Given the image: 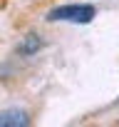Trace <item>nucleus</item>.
I'll use <instances>...</instances> for the list:
<instances>
[{
  "mask_svg": "<svg viewBox=\"0 0 119 127\" xmlns=\"http://www.w3.org/2000/svg\"><path fill=\"white\" fill-rule=\"evenodd\" d=\"M40 47H42V40H40L35 32H30V35L18 45V52H20V55H35Z\"/></svg>",
  "mask_w": 119,
  "mask_h": 127,
  "instance_id": "nucleus-3",
  "label": "nucleus"
},
{
  "mask_svg": "<svg viewBox=\"0 0 119 127\" xmlns=\"http://www.w3.org/2000/svg\"><path fill=\"white\" fill-rule=\"evenodd\" d=\"M30 117L20 110H5L0 112V127H27Z\"/></svg>",
  "mask_w": 119,
  "mask_h": 127,
  "instance_id": "nucleus-2",
  "label": "nucleus"
},
{
  "mask_svg": "<svg viewBox=\"0 0 119 127\" xmlns=\"http://www.w3.org/2000/svg\"><path fill=\"white\" fill-rule=\"evenodd\" d=\"M97 15L94 5H60V8H52L47 13V20L50 23H57V20H65V23H77V25H87L92 23Z\"/></svg>",
  "mask_w": 119,
  "mask_h": 127,
  "instance_id": "nucleus-1",
  "label": "nucleus"
}]
</instances>
